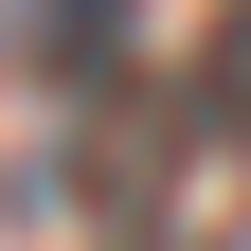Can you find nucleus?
Segmentation results:
<instances>
[{
  "label": "nucleus",
  "instance_id": "obj_2",
  "mask_svg": "<svg viewBox=\"0 0 251 251\" xmlns=\"http://www.w3.org/2000/svg\"><path fill=\"white\" fill-rule=\"evenodd\" d=\"M179 126L251 162V18H215V54H198V90H179Z\"/></svg>",
  "mask_w": 251,
  "mask_h": 251
},
{
  "label": "nucleus",
  "instance_id": "obj_3",
  "mask_svg": "<svg viewBox=\"0 0 251 251\" xmlns=\"http://www.w3.org/2000/svg\"><path fill=\"white\" fill-rule=\"evenodd\" d=\"M0 36H36V0H0Z\"/></svg>",
  "mask_w": 251,
  "mask_h": 251
},
{
  "label": "nucleus",
  "instance_id": "obj_1",
  "mask_svg": "<svg viewBox=\"0 0 251 251\" xmlns=\"http://www.w3.org/2000/svg\"><path fill=\"white\" fill-rule=\"evenodd\" d=\"M36 54L72 90H126V0H36Z\"/></svg>",
  "mask_w": 251,
  "mask_h": 251
}]
</instances>
